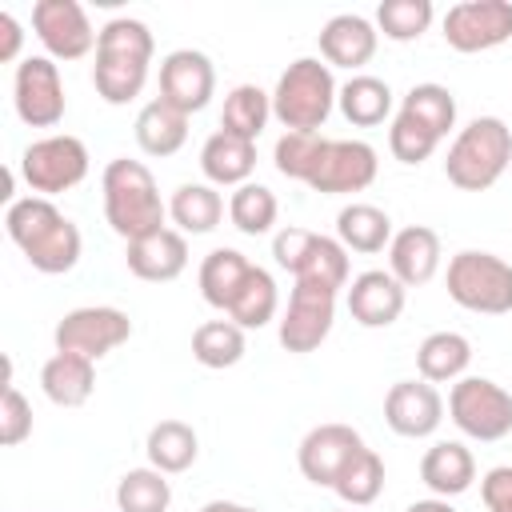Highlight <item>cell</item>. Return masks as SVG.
I'll list each match as a JSON object with an SVG mask.
<instances>
[{
    "label": "cell",
    "mask_w": 512,
    "mask_h": 512,
    "mask_svg": "<svg viewBox=\"0 0 512 512\" xmlns=\"http://www.w3.org/2000/svg\"><path fill=\"white\" fill-rule=\"evenodd\" d=\"M4 232L24 252V260L44 276H60L80 264V228L44 196L12 200L4 208Z\"/></svg>",
    "instance_id": "1"
},
{
    "label": "cell",
    "mask_w": 512,
    "mask_h": 512,
    "mask_svg": "<svg viewBox=\"0 0 512 512\" xmlns=\"http://www.w3.org/2000/svg\"><path fill=\"white\" fill-rule=\"evenodd\" d=\"M156 40L144 20L116 16L100 28L96 40V64H92V88L104 104H128L144 92L148 84V64H152Z\"/></svg>",
    "instance_id": "2"
},
{
    "label": "cell",
    "mask_w": 512,
    "mask_h": 512,
    "mask_svg": "<svg viewBox=\"0 0 512 512\" xmlns=\"http://www.w3.org/2000/svg\"><path fill=\"white\" fill-rule=\"evenodd\" d=\"M100 192H104V220L124 244L168 228L164 224L168 204L160 200L156 176L148 172L144 160H128V156L108 160V168L100 176Z\"/></svg>",
    "instance_id": "3"
},
{
    "label": "cell",
    "mask_w": 512,
    "mask_h": 512,
    "mask_svg": "<svg viewBox=\"0 0 512 512\" xmlns=\"http://www.w3.org/2000/svg\"><path fill=\"white\" fill-rule=\"evenodd\" d=\"M512 164V128L500 116H476L468 120L448 156H444V176L460 192H488Z\"/></svg>",
    "instance_id": "4"
},
{
    "label": "cell",
    "mask_w": 512,
    "mask_h": 512,
    "mask_svg": "<svg viewBox=\"0 0 512 512\" xmlns=\"http://www.w3.org/2000/svg\"><path fill=\"white\" fill-rule=\"evenodd\" d=\"M336 96H340V88L332 80V68L316 56H300L276 80L272 116L288 132H320L336 108Z\"/></svg>",
    "instance_id": "5"
},
{
    "label": "cell",
    "mask_w": 512,
    "mask_h": 512,
    "mask_svg": "<svg viewBox=\"0 0 512 512\" xmlns=\"http://www.w3.org/2000/svg\"><path fill=\"white\" fill-rule=\"evenodd\" d=\"M272 256L296 284H316L328 292L348 288V248L336 236H320L312 228H280L272 236Z\"/></svg>",
    "instance_id": "6"
},
{
    "label": "cell",
    "mask_w": 512,
    "mask_h": 512,
    "mask_svg": "<svg viewBox=\"0 0 512 512\" xmlns=\"http://www.w3.org/2000/svg\"><path fill=\"white\" fill-rule=\"evenodd\" d=\"M448 296L480 316H504L512 312V264L496 252L464 248L448 260Z\"/></svg>",
    "instance_id": "7"
},
{
    "label": "cell",
    "mask_w": 512,
    "mask_h": 512,
    "mask_svg": "<svg viewBox=\"0 0 512 512\" xmlns=\"http://www.w3.org/2000/svg\"><path fill=\"white\" fill-rule=\"evenodd\" d=\"M448 416L464 436L496 444L512 436V392L488 376H460L448 392Z\"/></svg>",
    "instance_id": "8"
},
{
    "label": "cell",
    "mask_w": 512,
    "mask_h": 512,
    "mask_svg": "<svg viewBox=\"0 0 512 512\" xmlns=\"http://www.w3.org/2000/svg\"><path fill=\"white\" fill-rule=\"evenodd\" d=\"M20 176L32 188V196L52 200L88 176V148L80 136H68V132L40 136L20 152Z\"/></svg>",
    "instance_id": "9"
},
{
    "label": "cell",
    "mask_w": 512,
    "mask_h": 512,
    "mask_svg": "<svg viewBox=\"0 0 512 512\" xmlns=\"http://www.w3.org/2000/svg\"><path fill=\"white\" fill-rule=\"evenodd\" d=\"M132 336V320L128 312L112 308V304H88V308H72L60 316L52 340L56 352H76L88 360H100L108 352H116L120 344H128Z\"/></svg>",
    "instance_id": "10"
},
{
    "label": "cell",
    "mask_w": 512,
    "mask_h": 512,
    "mask_svg": "<svg viewBox=\"0 0 512 512\" xmlns=\"http://www.w3.org/2000/svg\"><path fill=\"white\" fill-rule=\"evenodd\" d=\"M12 104L28 128H56L64 120L68 96H64V80H60V68L52 56H24L16 64Z\"/></svg>",
    "instance_id": "11"
},
{
    "label": "cell",
    "mask_w": 512,
    "mask_h": 512,
    "mask_svg": "<svg viewBox=\"0 0 512 512\" xmlns=\"http://www.w3.org/2000/svg\"><path fill=\"white\" fill-rule=\"evenodd\" d=\"M444 44L452 52H488L512 40V0H460L444 12Z\"/></svg>",
    "instance_id": "12"
},
{
    "label": "cell",
    "mask_w": 512,
    "mask_h": 512,
    "mask_svg": "<svg viewBox=\"0 0 512 512\" xmlns=\"http://www.w3.org/2000/svg\"><path fill=\"white\" fill-rule=\"evenodd\" d=\"M32 32L52 60H84L100 40V32L92 28L88 12L76 0H36Z\"/></svg>",
    "instance_id": "13"
},
{
    "label": "cell",
    "mask_w": 512,
    "mask_h": 512,
    "mask_svg": "<svg viewBox=\"0 0 512 512\" xmlns=\"http://www.w3.org/2000/svg\"><path fill=\"white\" fill-rule=\"evenodd\" d=\"M336 324V292L316 284H292L288 308L280 316V344L296 356L316 352Z\"/></svg>",
    "instance_id": "14"
},
{
    "label": "cell",
    "mask_w": 512,
    "mask_h": 512,
    "mask_svg": "<svg viewBox=\"0 0 512 512\" xmlns=\"http://www.w3.org/2000/svg\"><path fill=\"white\" fill-rule=\"evenodd\" d=\"M380 172L376 148L364 140H324L320 164L308 180L312 192L324 196H348V192H364Z\"/></svg>",
    "instance_id": "15"
},
{
    "label": "cell",
    "mask_w": 512,
    "mask_h": 512,
    "mask_svg": "<svg viewBox=\"0 0 512 512\" xmlns=\"http://www.w3.org/2000/svg\"><path fill=\"white\" fill-rule=\"evenodd\" d=\"M364 448V436L352 428V424H340V420H328V424H316L300 448H296V464L304 472V480H312L316 488H332L336 476L344 472V464Z\"/></svg>",
    "instance_id": "16"
},
{
    "label": "cell",
    "mask_w": 512,
    "mask_h": 512,
    "mask_svg": "<svg viewBox=\"0 0 512 512\" xmlns=\"http://www.w3.org/2000/svg\"><path fill=\"white\" fill-rule=\"evenodd\" d=\"M216 92V68L204 52L196 48H176L160 60V100H168L172 108H180L184 116L208 108Z\"/></svg>",
    "instance_id": "17"
},
{
    "label": "cell",
    "mask_w": 512,
    "mask_h": 512,
    "mask_svg": "<svg viewBox=\"0 0 512 512\" xmlns=\"http://www.w3.org/2000/svg\"><path fill=\"white\" fill-rule=\"evenodd\" d=\"M444 420V396L428 380H396L384 396V424L396 436L424 440L440 428Z\"/></svg>",
    "instance_id": "18"
},
{
    "label": "cell",
    "mask_w": 512,
    "mask_h": 512,
    "mask_svg": "<svg viewBox=\"0 0 512 512\" xmlns=\"http://www.w3.org/2000/svg\"><path fill=\"white\" fill-rule=\"evenodd\" d=\"M404 292L408 288L392 272L368 268V272L352 276V284H348V312L360 328H388L404 312Z\"/></svg>",
    "instance_id": "19"
},
{
    "label": "cell",
    "mask_w": 512,
    "mask_h": 512,
    "mask_svg": "<svg viewBox=\"0 0 512 512\" xmlns=\"http://www.w3.org/2000/svg\"><path fill=\"white\" fill-rule=\"evenodd\" d=\"M376 44H380V32L372 20L356 16V12H340L332 16L324 28H320V60L328 68H364L372 56H376Z\"/></svg>",
    "instance_id": "20"
},
{
    "label": "cell",
    "mask_w": 512,
    "mask_h": 512,
    "mask_svg": "<svg viewBox=\"0 0 512 512\" xmlns=\"http://www.w3.org/2000/svg\"><path fill=\"white\" fill-rule=\"evenodd\" d=\"M124 260H128V272H132L136 280L168 284V280H176V276L188 268V240H184V232H176V228H160V232H152V236L132 240L128 252H124Z\"/></svg>",
    "instance_id": "21"
},
{
    "label": "cell",
    "mask_w": 512,
    "mask_h": 512,
    "mask_svg": "<svg viewBox=\"0 0 512 512\" xmlns=\"http://www.w3.org/2000/svg\"><path fill=\"white\" fill-rule=\"evenodd\" d=\"M440 236L428 224H408L388 244V272L404 288H420L440 272Z\"/></svg>",
    "instance_id": "22"
},
{
    "label": "cell",
    "mask_w": 512,
    "mask_h": 512,
    "mask_svg": "<svg viewBox=\"0 0 512 512\" xmlns=\"http://www.w3.org/2000/svg\"><path fill=\"white\" fill-rule=\"evenodd\" d=\"M256 168V144L216 128L200 148V172L212 188H240Z\"/></svg>",
    "instance_id": "23"
},
{
    "label": "cell",
    "mask_w": 512,
    "mask_h": 512,
    "mask_svg": "<svg viewBox=\"0 0 512 512\" xmlns=\"http://www.w3.org/2000/svg\"><path fill=\"white\" fill-rule=\"evenodd\" d=\"M40 388L56 408H80L96 392V360L76 352H56L40 368Z\"/></svg>",
    "instance_id": "24"
},
{
    "label": "cell",
    "mask_w": 512,
    "mask_h": 512,
    "mask_svg": "<svg viewBox=\"0 0 512 512\" xmlns=\"http://www.w3.org/2000/svg\"><path fill=\"white\" fill-rule=\"evenodd\" d=\"M420 480L428 484L432 496H460L472 488L476 480V460L460 440H436L424 456H420Z\"/></svg>",
    "instance_id": "25"
},
{
    "label": "cell",
    "mask_w": 512,
    "mask_h": 512,
    "mask_svg": "<svg viewBox=\"0 0 512 512\" xmlns=\"http://www.w3.org/2000/svg\"><path fill=\"white\" fill-rule=\"evenodd\" d=\"M132 128H136V144L144 156H176L188 140V116L160 96L136 112Z\"/></svg>",
    "instance_id": "26"
},
{
    "label": "cell",
    "mask_w": 512,
    "mask_h": 512,
    "mask_svg": "<svg viewBox=\"0 0 512 512\" xmlns=\"http://www.w3.org/2000/svg\"><path fill=\"white\" fill-rule=\"evenodd\" d=\"M392 216L376 204H364V200H352L336 212V240L348 248V252H384L392 244Z\"/></svg>",
    "instance_id": "27"
},
{
    "label": "cell",
    "mask_w": 512,
    "mask_h": 512,
    "mask_svg": "<svg viewBox=\"0 0 512 512\" xmlns=\"http://www.w3.org/2000/svg\"><path fill=\"white\" fill-rule=\"evenodd\" d=\"M472 364V344L464 332H432L416 348V372L428 384H456Z\"/></svg>",
    "instance_id": "28"
},
{
    "label": "cell",
    "mask_w": 512,
    "mask_h": 512,
    "mask_svg": "<svg viewBox=\"0 0 512 512\" xmlns=\"http://www.w3.org/2000/svg\"><path fill=\"white\" fill-rule=\"evenodd\" d=\"M144 452H148V464L164 476H176V472H188L200 456V436L192 424L184 420H160L148 428V440H144Z\"/></svg>",
    "instance_id": "29"
},
{
    "label": "cell",
    "mask_w": 512,
    "mask_h": 512,
    "mask_svg": "<svg viewBox=\"0 0 512 512\" xmlns=\"http://www.w3.org/2000/svg\"><path fill=\"white\" fill-rule=\"evenodd\" d=\"M248 272H252V260H248L244 252H236V248H212V252L200 260V276H196V280H200V296H204L212 308L228 312L232 300H236V292L244 288Z\"/></svg>",
    "instance_id": "30"
},
{
    "label": "cell",
    "mask_w": 512,
    "mask_h": 512,
    "mask_svg": "<svg viewBox=\"0 0 512 512\" xmlns=\"http://www.w3.org/2000/svg\"><path fill=\"white\" fill-rule=\"evenodd\" d=\"M336 108L344 112L348 124H356V128H376V124H384V120L392 116V88H388V80H380V76L356 72L348 84H340Z\"/></svg>",
    "instance_id": "31"
},
{
    "label": "cell",
    "mask_w": 512,
    "mask_h": 512,
    "mask_svg": "<svg viewBox=\"0 0 512 512\" xmlns=\"http://www.w3.org/2000/svg\"><path fill=\"white\" fill-rule=\"evenodd\" d=\"M168 216H172L176 232L204 236L224 220V196L212 184H180L168 200Z\"/></svg>",
    "instance_id": "32"
},
{
    "label": "cell",
    "mask_w": 512,
    "mask_h": 512,
    "mask_svg": "<svg viewBox=\"0 0 512 512\" xmlns=\"http://www.w3.org/2000/svg\"><path fill=\"white\" fill-rule=\"evenodd\" d=\"M276 312H280V288H276V280H272L268 268L252 264L244 288L236 292V300L228 308V320L248 332V328H264L268 320H276Z\"/></svg>",
    "instance_id": "33"
},
{
    "label": "cell",
    "mask_w": 512,
    "mask_h": 512,
    "mask_svg": "<svg viewBox=\"0 0 512 512\" xmlns=\"http://www.w3.org/2000/svg\"><path fill=\"white\" fill-rule=\"evenodd\" d=\"M272 116V96L260 88V84H236L228 96H224V108H220V128L232 132V136H244L256 144V136L264 132Z\"/></svg>",
    "instance_id": "34"
},
{
    "label": "cell",
    "mask_w": 512,
    "mask_h": 512,
    "mask_svg": "<svg viewBox=\"0 0 512 512\" xmlns=\"http://www.w3.org/2000/svg\"><path fill=\"white\" fill-rule=\"evenodd\" d=\"M400 112L424 124L436 140H444L456 128V96L444 84H412L408 96L400 100Z\"/></svg>",
    "instance_id": "35"
},
{
    "label": "cell",
    "mask_w": 512,
    "mask_h": 512,
    "mask_svg": "<svg viewBox=\"0 0 512 512\" xmlns=\"http://www.w3.org/2000/svg\"><path fill=\"white\" fill-rule=\"evenodd\" d=\"M332 492H336L344 504H352V508L372 504V500L384 492V460H380V452L364 444V448L344 464V472L336 476Z\"/></svg>",
    "instance_id": "36"
},
{
    "label": "cell",
    "mask_w": 512,
    "mask_h": 512,
    "mask_svg": "<svg viewBox=\"0 0 512 512\" xmlns=\"http://www.w3.org/2000/svg\"><path fill=\"white\" fill-rule=\"evenodd\" d=\"M192 356L204 368H232L244 360V328L232 320H204L192 332Z\"/></svg>",
    "instance_id": "37"
},
{
    "label": "cell",
    "mask_w": 512,
    "mask_h": 512,
    "mask_svg": "<svg viewBox=\"0 0 512 512\" xmlns=\"http://www.w3.org/2000/svg\"><path fill=\"white\" fill-rule=\"evenodd\" d=\"M276 216H280V204H276L272 188H264V184H252V180H248V184H240V188L228 196V220H232V228L244 232V236H264V232H272Z\"/></svg>",
    "instance_id": "38"
},
{
    "label": "cell",
    "mask_w": 512,
    "mask_h": 512,
    "mask_svg": "<svg viewBox=\"0 0 512 512\" xmlns=\"http://www.w3.org/2000/svg\"><path fill=\"white\" fill-rule=\"evenodd\" d=\"M168 504H172V484L152 464L124 472L116 484V508L120 512H168Z\"/></svg>",
    "instance_id": "39"
},
{
    "label": "cell",
    "mask_w": 512,
    "mask_h": 512,
    "mask_svg": "<svg viewBox=\"0 0 512 512\" xmlns=\"http://www.w3.org/2000/svg\"><path fill=\"white\" fill-rule=\"evenodd\" d=\"M432 16H436L432 0H384L376 8V32H384L396 44H408L432 28Z\"/></svg>",
    "instance_id": "40"
},
{
    "label": "cell",
    "mask_w": 512,
    "mask_h": 512,
    "mask_svg": "<svg viewBox=\"0 0 512 512\" xmlns=\"http://www.w3.org/2000/svg\"><path fill=\"white\" fill-rule=\"evenodd\" d=\"M320 152H324V136L320 132H284L276 140V148H272V160H276L280 176L308 184L316 164H320Z\"/></svg>",
    "instance_id": "41"
},
{
    "label": "cell",
    "mask_w": 512,
    "mask_h": 512,
    "mask_svg": "<svg viewBox=\"0 0 512 512\" xmlns=\"http://www.w3.org/2000/svg\"><path fill=\"white\" fill-rule=\"evenodd\" d=\"M436 136L424 128V124H416L412 116H404V112H396V120H392V128H388V152L400 160V164H424L432 152H436Z\"/></svg>",
    "instance_id": "42"
},
{
    "label": "cell",
    "mask_w": 512,
    "mask_h": 512,
    "mask_svg": "<svg viewBox=\"0 0 512 512\" xmlns=\"http://www.w3.org/2000/svg\"><path fill=\"white\" fill-rule=\"evenodd\" d=\"M28 436H32V404L24 400V392L16 384H4V396H0V444L16 448Z\"/></svg>",
    "instance_id": "43"
},
{
    "label": "cell",
    "mask_w": 512,
    "mask_h": 512,
    "mask_svg": "<svg viewBox=\"0 0 512 512\" xmlns=\"http://www.w3.org/2000/svg\"><path fill=\"white\" fill-rule=\"evenodd\" d=\"M480 496L488 512H512V464H496L480 480Z\"/></svg>",
    "instance_id": "44"
},
{
    "label": "cell",
    "mask_w": 512,
    "mask_h": 512,
    "mask_svg": "<svg viewBox=\"0 0 512 512\" xmlns=\"http://www.w3.org/2000/svg\"><path fill=\"white\" fill-rule=\"evenodd\" d=\"M20 44H24V28L12 12H0V60L12 64L20 60Z\"/></svg>",
    "instance_id": "45"
},
{
    "label": "cell",
    "mask_w": 512,
    "mask_h": 512,
    "mask_svg": "<svg viewBox=\"0 0 512 512\" xmlns=\"http://www.w3.org/2000/svg\"><path fill=\"white\" fill-rule=\"evenodd\" d=\"M404 512H456V508L444 496H428V500H412Z\"/></svg>",
    "instance_id": "46"
},
{
    "label": "cell",
    "mask_w": 512,
    "mask_h": 512,
    "mask_svg": "<svg viewBox=\"0 0 512 512\" xmlns=\"http://www.w3.org/2000/svg\"><path fill=\"white\" fill-rule=\"evenodd\" d=\"M200 512H260V508H252V504H236V500H208Z\"/></svg>",
    "instance_id": "47"
},
{
    "label": "cell",
    "mask_w": 512,
    "mask_h": 512,
    "mask_svg": "<svg viewBox=\"0 0 512 512\" xmlns=\"http://www.w3.org/2000/svg\"><path fill=\"white\" fill-rule=\"evenodd\" d=\"M336 512H340V508H336Z\"/></svg>",
    "instance_id": "48"
}]
</instances>
